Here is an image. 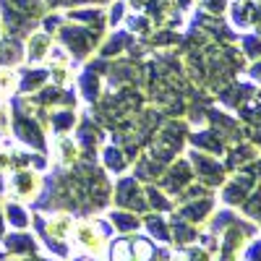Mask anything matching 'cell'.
Wrapping results in <instances>:
<instances>
[{
  "label": "cell",
  "mask_w": 261,
  "mask_h": 261,
  "mask_svg": "<svg viewBox=\"0 0 261 261\" xmlns=\"http://www.w3.org/2000/svg\"><path fill=\"white\" fill-rule=\"evenodd\" d=\"M99 32L102 29L89 32L86 27H71V24H65V27H60V39H63V45L73 53L76 60H84L86 55L94 50L97 39H99Z\"/></svg>",
  "instance_id": "6da1fadb"
},
{
  "label": "cell",
  "mask_w": 261,
  "mask_h": 261,
  "mask_svg": "<svg viewBox=\"0 0 261 261\" xmlns=\"http://www.w3.org/2000/svg\"><path fill=\"white\" fill-rule=\"evenodd\" d=\"M47 53H50V34H47V32L32 34L29 42H27V63H39V60H45Z\"/></svg>",
  "instance_id": "7a4b0ae2"
},
{
  "label": "cell",
  "mask_w": 261,
  "mask_h": 261,
  "mask_svg": "<svg viewBox=\"0 0 261 261\" xmlns=\"http://www.w3.org/2000/svg\"><path fill=\"white\" fill-rule=\"evenodd\" d=\"M76 238H79V243H81L86 251H92V253H102V248H105L102 235H99L92 225H86V222H81V225L76 227Z\"/></svg>",
  "instance_id": "3957f363"
},
{
  "label": "cell",
  "mask_w": 261,
  "mask_h": 261,
  "mask_svg": "<svg viewBox=\"0 0 261 261\" xmlns=\"http://www.w3.org/2000/svg\"><path fill=\"white\" fill-rule=\"evenodd\" d=\"M13 188H16L18 196L29 199V196H34L37 188H39V178L34 175V172H29V170H18L16 178H13Z\"/></svg>",
  "instance_id": "277c9868"
},
{
  "label": "cell",
  "mask_w": 261,
  "mask_h": 261,
  "mask_svg": "<svg viewBox=\"0 0 261 261\" xmlns=\"http://www.w3.org/2000/svg\"><path fill=\"white\" fill-rule=\"evenodd\" d=\"M47 81V71L45 68H24V73H21V89L24 92H37L42 89Z\"/></svg>",
  "instance_id": "5b68a950"
},
{
  "label": "cell",
  "mask_w": 261,
  "mask_h": 261,
  "mask_svg": "<svg viewBox=\"0 0 261 261\" xmlns=\"http://www.w3.org/2000/svg\"><path fill=\"white\" fill-rule=\"evenodd\" d=\"M73 123H76V113L71 110V107H68V110H65V107H60V110L50 113V125H53L55 134L71 130V128H73Z\"/></svg>",
  "instance_id": "8992f818"
},
{
  "label": "cell",
  "mask_w": 261,
  "mask_h": 261,
  "mask_svg": "<svg viewBox=\"0 0 261 261\" xmlns=\"http://www.w3.org/2000/svg\"><path fill=\"white\" fill-rule=\"evenodd\" d=\"M16 86V71L11 65H0V94H8Z\"/></svg>",
  "instance_id": "52a82bcc"
},
{
  "label": "cell",
  "mask_w": 261,
  "mask_h": 261,
  "mask_svg": "<svg viewBox=\"0 0 261 261\" xmlns=\"http://www.w3.org/2000/svg\"><path fill=\"white\" fill-rule=\"evenodd\" d=\"M102 157H105V165L107 167H113V172H120L123 170V157L118 154V149L115 146H105V151H102Z\"/></svg>",
  "instance_id": "ba28073f"
},
{
  "label": "cell",
  "mask_w": 261,
  "mask_h": 261,
  "mask_svg": "<svg viewBox=\"0 0 261 261\" xmlns=\"http://www.w3.org/2000/svg\"><path fill=\"white\" fill-rule=\"evenodd\" d=\"M68 225H71V220H68L65 214H60V217H55V220H50L47 230H50V235H55V238H63L65 232H68Z\"/></svg>",
  "instance_id": "9c48e42d"
},
{
  "label": "cell",
  "mask_w": 261,
  "mask_h": 261,
  "mask_svg": "<svg viewBox=\"0 0 261 261\" xmlns=\"http://www.w3.org/2000/svg\"><path fill=\"white\" fill-rule=\"evenodd\" d=\"M204 3V8L206 11H212V13H222L227 6H225V0H201Z\"/></svg>",
  "instance_id": "30bf717a"
},
{
  "label": "cell",
  "mask_w": 261,
  "mask_h": 261,
  "mask_svg": "<svg viewBox=\"0 0 261 261\" xmlns=\"http://www.w3.org/2000/svg\"><path fill=\"white\" fill-rule=\"evenodd\" d=\"M248 261H261V241H256L248 251Z\"/></svg>",
  "instance_id": "8fae6325"
},
{
  "label": "cell",
  "mask_w": 261,
  "mask_h": 261,
  "mask_svg": "<svg viewBox=\"0 0 261 261\" xmlns=\"http://www.w3.org/2000/svg\"><path fill=\"white\" fill-rule=\"evenodd\" d=\"M251 76L253 79H261V63H256V68H251Z\"/></svg>",
  "instance_id": "7c38bea8"
}]
</instances>
